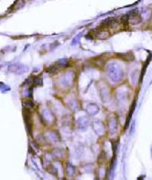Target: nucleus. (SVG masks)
<instances>
[{
	"label": "nucleus",
	"mask_w": 152,
	"mask_h": 180,
	"mask_svg": "<svg viewBox=\"0 0 152 180\" xmlns=\"http://www.w3.org/2000/svg\"><path fill=\"white\" fill-rule=\"evenodd\" d=\"M108 75L115 82L120 81L123 76V72L120 66L116 63H111L108 66Z\"/></svg>",
	"instance_id": "obj_1"
},
{
	"label": "nucleus",
	"mask_w": 152,
	"mask_h": 180,
	"mask_svg": "<svg viewBox=\"0 0 152 180\" xmlns=\"http://www.w3.org/2000/svg\"><path fill=\"white\" fill-rule=\"evenodd\" d=\"M87 111L91 115H94L99 111V108L95 104H90L87 107Z\"/></svg>",
	"instance_id": "obj_2"
},
{
	"label": "nucleus",
	"mask_w": 152,
	"mask_h": 180,
	"mask_svg": "<svg viewBox=\"0 0 152 180\" xmlns=\"http://www.w3.org/2000/svg\"><path fill=\"white\" fill-rule=\"evenodd\" d=\"M109 127H110V130L111 131V132H114V131H115L116 128V125L115 119H114L113 117L111 118V119L110 121Z\"/></svg>",
	"instance_id": "obj_3"
}]
</instances>
